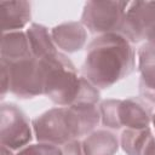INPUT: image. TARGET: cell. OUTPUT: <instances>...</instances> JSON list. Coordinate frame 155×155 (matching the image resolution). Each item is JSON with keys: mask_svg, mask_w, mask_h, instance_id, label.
<instances>
[{"mask_svg": "<svg viewBox=\"0 0 155 155\" xmlns=\"http://www.w3.org/2000/svg\"><path fill=\"white\" fill-rule=\"evenodd\" d=\"M10 78V92L18 98L44 94V68L40 59L24 58L13 63L1 62Z\"/></svg>", "mask_w": 155, "mask_h": 155, "instance_id": "277c9868", "label": "cell"}, {"mask_svg": "<svg viewBox=\"0 0 155 155\" xmlns=\"http://www.w3.org/2000/svg\"><path fill=\"white\" fill-rule=\"evenodd\" d=\"M54 45L64 52L71 53L80 51L87 40L86 28L81 22H67L51 29Z\"/></svg>", "mask_w": 155, "mask_h": 155, "instance_id": "9c48e42d", "label": "cell"}, {"mask_svg": "<svg viewBox=\"0 0 155 155\" xmlns=\"http://www.w3.org/2000/svg\"><path fill=\"white\" fill-rule=\"evenodd\" d=\"M153 138L154 136L150 127L140 130L125 128L121 133L120 145L127 155H143L147 145Z\"/></svg>", "mask_w": 155, "mask_h": 155, "instance_id": "2e32d148", "label": "cell"}, {"mask_svg": "<svg viewBox=\"0 0 155 155\" xmlns=\"http://www.w3.org/2000/svg\"><path fill=\"white\" fill-rule=\"evenodd\" d=\"M155 24V1H132L128 4L120 34L131 44L147 39Z\"/></svg>", "mask_w": 155, "mask_h": 155, "instance_id": "52a82bcc", "label": "cell"}, {"mask_svg": "<svg viewBox=\"0 0 155 155\" xmlns=\"http://www.w3.org/2000/svg\"><path fill=\"white\" fill-rule=\"evenodd\" d=\"M153 124H154V126H155V113H154V115H153V121H151Z\"/></svg>", "mask_w": 155, "mask_h": 155, "instance_id": "cb8c5ba5", "label": "cell"}, {"mask_svg": "<svg viewBox=\"0 0 155 155\" xmlns=\"http://www.w3.org/2000/svg\"><path fill=\"white\" fill-rule=\"evenodd\" d=\"M132 44L120 33H108L93 39L86 51L82 76L97 88H109L134 69Z\"/></svg>", "mask_w": 155, "mask_h": 155, "instance_id": "6da1fadb", "label": "cell"}, {"mask_svg": "<svg viewBox=\"0 0 155 155\" xmlns=\"http://www.w3.org/2000/svg\"><path fill=\"white\" fill-rule=\"evenodd\" d=\"M7 91H10V78L6 67L1 64V96L4 97Z\"/></svg>", "mask_w": 155, "mask_h": 155, "instance_id": "ffe728a7", "label": "cell"}, {"mask_svg": "<svg viewBox=\"0 0 155 155\" xmlns=\"http://www.w3.org/2000/svg\"><path fill=\"white\" fill-rule=\"evenodd\" d=\"M128 1H87L81 23L92 34L120 33Z\"/></svg>", "mask_w": 155, "mask_h": 155, "instance_id": "3957f363", "label": "cell"}, {"mask_svg": "<svg viewBox=\"0 0 155 155\" xmlns=\"http://www.w3.org/2000/svg\"><path fill=\"white\" fill-rule=\"evenodd\" d=\"M2 33L17 31L25 27L31 17L28 1H0Z\"/></svg>", "mask_w": 155, "mask_h": 155, "instance_id": "7c38bea8", "label": "cell"}, {"mask_svg": "<svg viewBox=\"0 0 155 155\" xmlns=\"http://www.w3.org/2000/svg\"><path fill=\"white\" fill-rule=\"evenodd\" d=\"M0 124V142L10 150H19L31 140V128L27 115L12 103L2 104Z\"/></svg>", "mask_w": 155, "mask_h": 155, "instance_id": "8992f818", "label": "cell"}, {"mask_svg": "<svg viewBox=\"0 0 155 155\" xmlns=\"http://www.w3.org/2000/svg\"><path fill=\"white\" fill-rule=\"evenodd\" d=\"M16 155H62L61 147L48 143L30 144L21 149Z\"/></svg>", "mask_w": 155, "mask_h": 155, "instance_id": "ac0fdd59", "label": "cell"}, {"mask_svg": "<svg viewBox=\"0 0 155 155\" xmlns=\"http://www.w3.org/2000/svg\"><path fill=\"white\" fill-rule=\"evenodd\" d=\"M0 54L1 62L5 63H13L24 58L33 57L27 34L22 30L4 33L1 39Z\"/></svg>", "mask_w": 155, "mask_h": 155, "instance_id": "4fadbf2b", "label": "cell"}, {"mask_svg": "<svg viewBox=\"0 0 155 155\" xmlns=\"http://www.w3.org/2000/svg\"><path fill=\"white\" fill-rule=\"evenodd\" d=\"M147 41L153 44L155 46V24L153 25V28L150 29V31L148 33V36H147Z\"/></svg>", "mask_w": 155, "mask_h": 155, "instance_id": "7402d4cb", "label": "cell"}, {"mask_svg": "<svg viewBox=\"0 0 155 155\" xmlns=\"http://www.w3.org/2000/svg\"><path fill=\"white\" fill-rule=\"evenodd\" d=\"M139 94L143 99L155 103V46L150 42L143 44L138 52Z\"/></svg>", "mask_w": 155, "mask_h": 155, "instance_id": "ba28073f", "label": "cell"}, {"mask_svg": "<svg viewBox=\"0 0 155 155\" xmlns=\"http://www.w3.org/2000/svg\"><path fill=\"white\" fill-rule=\"evenodd\" d=\"M120 99H105L99 104V113H101V122L103 126L119 130V119H117V109H119Z\"/></svg>", "mask_w": 155, "mask_h": 155, "instance_id": "e0dca14e", "label": "cell"}, {"mask_svg": "<svg viewBox=\"0 0 155 155\" xmlns=\"http://www.w3.org/2000/svg\"><path fill=\"white\" fill-rule=\"evenodd\" d=\"M81 143L84 155H115L119 149L116 136L107 130L91 132Z\"/></svg>", "mask_w": 155, "mask_h": 155, "instance_id": "9a60e30c", "label": "cell"}, {"mask_svg": "<svg viewBox=\"0 0 155 155\" xmlns=\"http://www.w3.org/2000/svg\"><path fill=\"white\" fill-rule=\"evenodd\" d=\"M143 155H155V137L149 142Z\"/></svg>", "mask_w": 155, "mask_h": 155, "instance_id": "44dd1931", "label": "cell"}, {"mask_svg": "<svg viewBox=\"0 0 155 155\" xmlns=\"http://www.w3.org/2000/svg\"><path fill=\"white\" fill-rule=\"evenodd\" d=\"M67 108L75 139L88 136L101 121L99 107L97 104H73Z\"/></svg>", "mask_w": 155, "mask_h": 155, "instance_id": "8fae6325", "label": "cell"}, {"mask_svg": "<svg viewBox=\"0 0 155 155\" xmlns=\"http://www.w3.org/2000/svg\"><path fill=\"white\" fill-rule=\"evenodd\" d=\"M1 155H12V150H10L8 148L1 145Z\"/></svg>", "mask_w": 155, "mask_h": 155, "instance_id": "603a6c76", "label": "cell"}, {"mask_svg": "<svg viewBox=\"0 0 155 155\" xmlns=\"http://www.w3.org/2000/svg\"><path fill=\"white\" fill-rule=\"evenodd\" d=\"M119 125L126 128H145L153 121V115L149 108L138 98L120 99L117 109Z\"/></svg>", "mask_w": 155, "mask_h": 155, "instance_id": "30bf717a", "label": "cell"}, {"mask_svg": "<svg viewBox=\"0 0 155 155\" xmlns=\"http://www.w3.org/2000/svg\"><path fill=\"white\" fill-rule=\"evenodd\" d=\"M31 126L39 143L62 147L75 139L67 107H57L42 113L33 120Z\"/></svg>", "mask_w": 155, "mask_h": 155, "instance_id": "5b68a950", "label": "cell"}, {"mask_svg": "<svg viewBox=\"0 0 155 155\" xmlns=\"http://www.w3.org/2000/svg\"><path fill=\"white\" fill-rule=\"evenodd\" d=\"M40 61L44 68V94L59 107L73 105L81 82L73 62L62 52Z\"/></svg>", "mask_w": 155, "mask_h": 155, "instance_id": "7a4b0ae2", "label": "cell"}, {"mask_svg": "<svg viewBox=\"0 0 155 155\" xmlns=\"http://www.w3.org/2000/svg\"><path fill=\"white\" fill-rule=\"evenodd\" d=\"M62 155H84L82 143L79 139H73L61 147Z\"/></svg>", "mask_w": 155, "mask_h": 155, "instance_id": "d6986e66", "label": "cell"}, {"mask_svg": "<svg viewBox=\"0 0 155 155\" xmlns=\"http://www.w3.org/2000/svg\"><path fill=\"white\" fill-rule=\"evenodd\" d=\"M30 46V52L36 59H45L58 53L57 46L54 45L51 31L38 23H31L25 31Z\"/></svg>", "mask_w": 155, "mask_h": 155, "instance_id": "5bb4252c", "label": "cell"}]
</instances>
